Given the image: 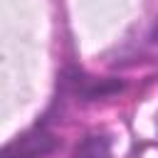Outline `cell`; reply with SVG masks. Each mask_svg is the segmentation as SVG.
I'll list each match as a JSON object with an SVG mask.
<instances>
[{
  "label": "cell",
  "mask_w": 158,
  "mask_h": 158,
  "mask_svg": "<svg viewBox=\"0 0 158 158\" xmlns=\"http://www.w3.org/2000/svg\"><path fill=\"white\" fill-rule=\"evenodd\" d=\"M153 42H158V27H156V32H153Z\"/></svg>",
  "instance_id": "cell-3"
},
{
  "label": "cell",
  "mask_w": 158,
  "mask_h": 158,
  "mask_svg": "<svg viewBox=\"0 0 158 158\" xmlns=\"http://www.w3.org/2000/svg\"><path fill=\"white\" fill-rule=\"evenodd\" d=\"M57 146V138L44 128H32L2 148V158H44Z\"/></svg>",
  "instance_id": "cell-1"
},
{
  "label": "cell",
  "mask_w": 158,
  "mask_h": 158,
  "mask_svg": "<svg viewBox=\"0 0 158 158\" xmlns=\"http://www.w3.org/2000/svg\"><path fill=\"white\" fill-rule=\"evenodd\" d=\"M111 141L109 136H86L72 153V158H109Z\"/></svg>",
  "instance_id": "cell-2"
}]
</instances>
